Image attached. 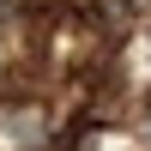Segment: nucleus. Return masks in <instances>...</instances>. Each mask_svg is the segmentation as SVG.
Masks as SVG:
<instances>
[{
    "mask_svg": "<svg viewBox=\"0 0 151 151\" xmlns=\"http://www.w3.org/2000/svg\"><path fill=\"white\" fill-rule=\"evenodd\" d=\"M6 6H12V0H0V12H6Z\"/></svg>",
    "mask_w": 151,
    "mask_h": 151,
    "instance_id": "obj_1",
    "label": "nucleus"
}]
</instances>
